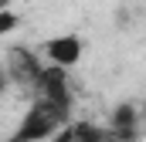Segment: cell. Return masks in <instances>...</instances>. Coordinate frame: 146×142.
<instances>
[{
  "label": "cell",
  "instance_id": "8",
  "mask_svg": "<svg viewBox=\"0 0 146 142\" xmlns=\"http://www.w3.org/2000/svg\"><path fill=\"white\" fill-rule=\"evenodd\" d=\"M0 7H10V0H0Z\"/></svg>",
  "mask_w": 146,
  "mask_h": 142
},
{
  "label": "cell",
  "instance_id": "7",
  "mask_svg": "<svg viewBox=\"0 0 146 142\" xmlns=\"http://www.w3.org/2000/svg\"><path fill=\"white\" fill-rule=\"evenodd\" d=\"M3 91H7V74L0 71V95H3Z\"/></svg>",
  "mask_w": 146,
  "mask_h": 142
},
{
  "label": "cell",
  "instance_id": "1",
  "mask_svg": "<svg viewBox=\"0 0 146 142\" xmlns=\"http://www.w3.org/2000/svg\"><path fill=\"white\" fill-rule=\"evenodd\" d=\"M65 122H68V112L65 108H58L48 98H31L27 102V112L21 115V122L14 125V132L3 142H48Z\"/></svg>",
  "mask_w": 146,
  "mask_h": 142
},
{
  "label": "cell",
  "instance_id": "5",
  "mask_svg": "<svg viewBox=\"0 0 146 142\" xmlns=\"http://www.w3.org/2000/svg\"><path fill=\"white\" fill-rule=\"evenodd\" d=\"M75 129V142H109L106 125H92V122H72Z\"/></svg>",
  "mask_w": 146,
  "mask_h": 142
},
{
  "label": "cell",
  "instance_id": "3",
  "mask_svg": "<svg viewBox=\"0 0 146 142\" xmlns=\"http://www.w3.org/2000/svg\"><path fill=\"white\" fill-rule=\"evenodd\" d=\"M106 132H109V142H139L146 135V112L136 105V102L115 105Z\"/></svg>",
  "mask_w": 146,
  "mask_h": 142
},
{
  "label": "cell",
  "instance_id": "2",
  "mask_svg": "<svg viewBox=\"0 0 146 142\" xmlns=\"http://www.w3.org/2000/svg\"><path fill=\"white\" fill-rule=\"evenodd\" d=\"M41 74H44V64L37 61L34 51H27V47H10L7 51V81H14L27 98L37 91Z\"/></svg>",
  "mask_w": 146,
  "mask_h": 142
},
{
  "label": "cell",
  "instance_id": "6",
  "mask_svg": "<svg viewBox=\"0 0 146 142\" xmlns=\"http://www.w3.org/2000/svg\"><path fill=\"white\" fill-rule=\"evenodd\" d=\"M17 27H21V14H17V10H10V7H0V37L14 34Z\"/></svg>",
  "mask_w": 146,
  "mask_h": 142
},
{
  "label": "cell",
  "instance_id": "4",
  "mask_svg": "<svg viewBox=\"0 0 146 142\" xmlns=\"http://www.w3.org/2000/svg\"><path fill=\"white\" fill-rule=\"evenodd\" d=\"M44 58L48 64H58V68H75L82 61V37L78 34H54L44 41Z\"/></svg>",
  "mask_w": 146,
  "mask_h": 142
}]
</instances>
